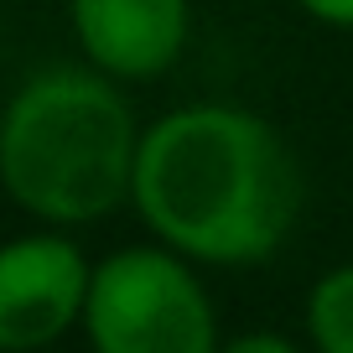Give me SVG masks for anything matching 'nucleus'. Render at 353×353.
Here are the masks:
<instances>
[{
	"label": "nucleus",
	"mask_w": 353,
	"mask_h": 353,
	"mask_svg": "<svg viewBox=\"0 0 353 353\" xmlns=\"http://www.w3.org/2000/svg\"><path fill=\"white\" fill-rule=\"evenodd\" d=\"M130 203L198 265H260L291 239L301 166L286 135L239 104H188L141 135Z\"/></svg>",
	"instance_id": "nucleus-1"
},
{
	"label": "nucleus",
	"mask_w": 353,
	"mask_h": 353,
	"mask_svg": "<svg viewBox=\"0 0 353 353\" xmlns=\"http://www.w3.org/2000/svg\"><path fill=\"white\" fill-rule=\"evenodd\" d=\"M130 104L99 68H47L0 114V188L42 223H94L130 198Z\"/></svg>",
	"instance_id": "nucleus-2"
},
{
	"label": "nucleus",
	"mask_w": 353,
	"mask_h": 353,
	"mask_svg": "<svg viewBox=\"0 0 353 353\" xmlns=\"http://www.w3.org/2000/svg\"><path fill=\"white\" fill-rule=\"evenodd\" d=\"M83 332L94 353H219L213 296L172 244H130L94 265Z\"/></svg>",
	"instance_id": "nucleus-3"
},
{
	"label": "nucleus",
	"mask_w": 353,
	"mask_h": 353,
	"mask_svg": "<svg viewBox=\"0 0 353 353\" xmlns=\"http://www.w3.org/2000/svg\"><path fill=\"white\" fill-rule=\"evenodd\" d=\"M94 265L63 234L0 244V353H37L83 322Z\"/></svg>",
	"instance_id": "nucleus-4"
},
{
	"label": "nucleus",
	"mask_w": 353,
	"mask_h": 353,
	"mask_svg": "<svg viewBox=\"0 0 353 353\" xmlns=\"http://www.w3.org/2000/svg\"><path fill=\"white\" fill-rule=\"evenodd\" d=\"M68 21L88 68L145 83L182 57L192 6L188 0H68Z\"/></svg>",
	"instance_id": "nucleus-5"
},
{
	"label": "nucleus",
	"mask_w": 353,
	"mask_h": 353,
	"mask_svg": "<svg viewBox=\"0 0 353 353\" xmlns=\"http://www.w3.org/2000/svg\"><path fill=\"white\" fill-rule=\"evenodd\" d=\"M307 332L317 353H353V265H332L312 281Z\"/></svg>",
	"instance_id": "nucleus-6"
},
{
	"label": "nucleus",
	"mask_w": 353,
	"mask_h": 353,
	"mask_svg": "<svg viewBox=\"0 0 353 353\" xmlns=\"http://www.w3.org/2000/svg\"><path fill=\"white\" fill-rule=\"evenodd\" d=\"M219 353H301V348L281 332H244L234 343H219Z\"/></svg>",
	"instance_id": "nucleus-7"
},
{
	"label": "nucleus",
	"mask_w": 353,
	"mask_h": 353,
	"mask_svg": "<svg viewBox=\"0 0 353 353\" xmlns=\"http://www.w3.org/2000/svg\"><path fill=\"white\" fill-rule=\"evenodd\" d=\"M301 11L322 26H338V32H353V0H296Z\"/></svg>",
	"instance_id": "nucleus-8"
}]
</instances>
